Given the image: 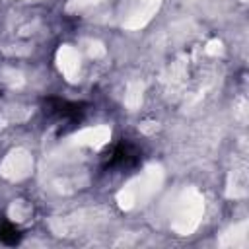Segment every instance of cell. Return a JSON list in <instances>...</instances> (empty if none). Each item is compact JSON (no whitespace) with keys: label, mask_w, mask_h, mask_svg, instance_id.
<instances>
[{"label":"cell","mask_w":249,"mask_h":249,"mask_svg":"<svg viewBox=\"0 0 249 249\" xmlns=\"http://www.w3.org/2000/svg\"><path fill=\"white\" fill-rule=\"evenodd\" d=\"M206 53H208V54H220V53H222V43H220L218 39L208 41V45H206Z\"/></svg>","instance_id":"obj_14"},{"label":"cell","mask_w":249,"mask_h":249,"mask_svg":"<svg viewBox=\"0 0 249 249\" xmlns=\"http://www.w3.org/2000/svg\"><path fill=\"white\" fill-rule=\"evenodd\" d=\"M142 101V84L140 82H130L124 93V105L130 109H136Z\"/></svg>","instance_id":"obj_9"},{"label":"cell","mask_w":249,"mask_h":249,"mask_svg":"<svg viewBox=\"0 0 249 249\" xmlns=\"http://www.w3.org/2000/svg\"><path fill=\"white\" fill-rule=\"evenodd\" d=\"M202 212H204L202 195L196 189H185L175 204V212L171 220L173 231H177L179 235H191L198 228L202 220Z\"/></svg>","instance_id":"obj_2"},{"label":"cell","mask_w":249,"mask_h":249,"mask_svg":"<svg viewBox=\"0 0 249 249\" xmlns=\"http://www.w3.org/2000/svg\"><path fill=\"white\" fill-rule=\"evenodd\" d=\"M88 54L93 56V58H99V56L105 54V47L99 41H89L88 43Z\"/></svg>","instance_id":"obj_11"},{"label":"cell","mask_w":249,"mask_h":249,"mask_svg":"<svg viewBox=\"0 0 249 249\" xmlns=\"http://www.w3.org/2000/svg\"><path fill=\"white\" fill-rule=\"evenodd\" d=\"M56 64H58V70L62 72V76L70 82L76 80L78 76V70H80V54L74 47L70 45H62L56 53Z\"/></svg>","instance_id":"obj_6"},{"label":"cell","mask_w":249,"mask_h":249,"mask_svg":"<svg viewBox=\"0 0 249 249\" xmlns=\"http://www.w3.org/2000/svg\"><path fill=\"white\" fill-rule=\"evenodd\" d=\"M233 183L230 185L228 189V196H233V198H241L247 195V177H245V171L243 169H237L233 171Z\"/></svg>","instance_id":"obj_8"},{"label":"cell","mask_w":249,"mask_h":249,"mask_svg":"<svg viewBox=\"0 0 249 249\" xmlns=\"http://www.w3.org/2000/svg\"><path fill=\"white\" fill-rule=\"evenodd\" d=\"M158 4H160V0H132L128 4L130 12H128L126 19L123 21V25L128 29H138V27L146 25L150 21V18L154 16V12L158 10Z\"/></svg>","instance_id":"obj_4"},{"label":"cell","mask_w":249,"mask_h":249,"mask_svg":"<svg viewBox=\"0 0 249 249\" xmlns=\"http://www.w3.org/2000/svg\"><path fill=\"white\" fill-rule=\"evenodd\" d=\"M243 2H245V0H243Z\"/></svg>","instance_id":"obj_15"},{"label":"cell","mask_w":249,"mask_h":249,"mask_svg":"<svg viewBox=\"0 0 249 249\" xmlns=\"http://www.w3.org/2000/svg\"><path fill=\"white\" fill-rule=\"evenodd\" d=\"M163 181V171L158 165L148 167L142 175H138L136 179H132L130 183H126L119 195H117V202L123 210H130L136 204H144L154 193H158L160 185Z\"/></svg>","instance_id":"obj_1"},{"label":"cell","mask_w":249,"mask_h":249,"mask_svg":"<svg viewBox=\"0 0 249 249\" xmlns=\"http://www.w3.org/2000/svg\"><path fill=\"white\" fill-rule=\"evenodd\" d=\"M31 165H33V161H31L29 152L18 148L6 156V160L2 161V167H0V173L10 181H19L29 175Z\"/></svg>","instance_id":"obj_3"},{"label":"cell","mask_w":249,"mask_h":249,"mask_svg":"<svg viewBox=\"0 0 249 249\" xmlns=\"http://www.w3.org/2000/svg\"><path fill=\"white\" fill-rule=\"evenodd\" d=\"M111 138V128L105 126V124H99V126H89V128H84L80 130L78 134L72 136V144L76 146H86V148H101L109 142Z\"/></svg>","instance_id":"obj_5"},{"label":"cell","mask_w":249,"mask_h":249,"mask_svg":"<svg viewBox=\"0 0 249 249\" xmlns=\"http://www.w3.org/2000/svg\"><path fill=\"white\" fill-rule=\"evenodd\" d=\"M4 74L10 76V78H4V80L10 82L12 86H21V84H23V78H21L19 72H16V70H4Z\"/></svg>","instance_id":"obj_13"},{"label":"cell","mask_w":249,"mask_h":249,"mask_svg":"<svg viewBox=\"0 0 249 249\" xmlns=\"http://www.w3.org/2000/svg\"><path fill=\"white\" fill-rule=\"evenodd\" d=\"M31 214V208L23 202V200H16L12 206H10V216L12 220H18V222H23L27 216Z\"/></svg>","instance_id":"obj_10"},{"label":"cell","mask_w":249,"mask_h":249,"mask_svg":"<svg viewBox=\"0 0 249 249\" xmlns=\"http://www.w3.org/2000/svg\"><path fill=\"white\" fill-rule=\"evenodd\" d=\"M245 243H247V222L233 226L220 239V245L224 247H245Z\"/></svg>","instance_id":"obj_7"},{"label":"cell","mask_w":249,"mask_h":249,"mask_svg":"<svg viewBox=\"0 0 249 249\" xmlns=\"http://www.w3.org/2000/svg\"><path fill=\"white\" fill-rule=\"evenodd\" d=\"M99 0H70V4H68V10L72 12V10H84V8H88V6H91V4H97Z\"/></svg>","instance_id":"obj_12"}]
</instances>
